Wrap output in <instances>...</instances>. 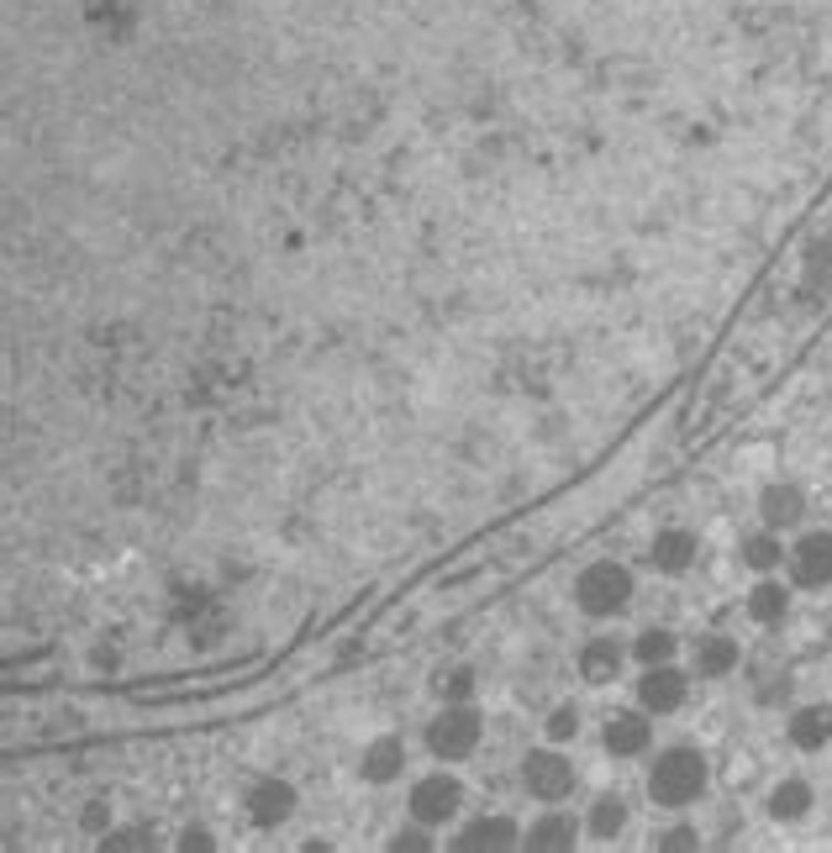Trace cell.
<instances>
[{
	"instance_id": "obj_2",
	"label": "cell",
	"mask_w": 832,
	"mask_h": 853,
	"mask_svg": "<svg viewBox=\"0 0 832 853\" xmlns=\"http://www.w3.org/2000/svg\"><path fill=\"white\" fill-rule=\"evenodd\" d=\"M479 737H485V722H479V711L469 701H449V706L432 716L428 727V748L437 758H469L479 748Z\"/></svg>"
},
{
	"instance_id": "obj_6",
	"label": "cell",
	"mask_w": 832,
	"mask_h": 853,
	"mask_svg": "<svg viewBox=\"0 0 832 853\" xmlns=\"http://www.w3.org/2000/svg\"><path fill=\"white\" fill-rule=\"evenodd\" d=\"M790 580L801 591H828L832 585V532H807L790 548Z\"/></svg>"
},
{
	"instance_id": "obj_15",
	"label": "cell",
	"mask_w": 832,
	"mask_h": 853,
	"mask_svg": "<svg viewBox=\"0 0 832 853\" xmlns=\"http://www.w3.org/2000/svg\"><path fill=\"white\" fill-rule=\"evenodd\" d=\"M759 511H764V527H796L801 521V511H807V496H801V485H769L764 490V500H759Z\"/></svg>"
},
{
	"instance_id": "obj_27",
	"label": "cell",
	"mask_w": 832,
	"mask_h": 853,
	"mask_svg": "<svg viewBox=\"0 0 832 853\" xmlns=\"http://www.w3.org/2000/svg\"><path fill=\"white\" fill-rule=\"evenodd\" d=\"M148 843H153V838H148L143 828H127V832H117V838L106 832V849H148Z\"/></svg>"
},
{
	"instance_id": "obj_17",
	"label": "cell",
	"mask_w": 832,
	"mask_h": 853,
	"mask_svg": "<svg viewBox=\"0 0 832 853\" xmlns=\"http://www.w3.org/2000/svg\"><path fill=\"white\" fill-rule=\"evenodd\" d=\"M690 564H695V538H690V532L669 527V532L653 538V569H659V574H685Z\"/></svg>"
},
{
	"instance_id": "obj_7",
	"label": "cell",
	"mask_w": 832,
	"mask_h": 853,
	"mask_svg": "<svg viewBox=\"0 0 832 853\" xmlns=\"http://www.w3.org/2000/svg\"><path fill=\"white\" fill-rule=\"evenodd\" d=\"M685 695H690V680L674 669V663H648V674L638 680V701H642V711H680L685 706Z\"/></svg>"
},
{
	"instance_id": "obj_3",
	"label": "cell",
	"mask_w": 832,
	"mask_h": 853,
	"mask_svg": "<svg viewBox=\"0 0 832 853\" xmlns=\"http://www.w3.org/2000/svg\"><path fill=\"white\" fill-rule=\"evenodd\" d=\"M633 601V574L622 564H591L580 580H574V606L585 616H617L622 606Z\"/></svg>"
},
{
	"instance_id": "obj_23",
	"label": "cell",
	"mask_w": 832,
	"mask_h": 853,
	"mask_svg": "<svg viewBox=\"0 0 832 853\" xmlns=\"http://www.w3.org/2000/svg\"><path fill=\"white\" fill-rule=\"evenodd\" d=\"M437 695H443V701H469V695H475V669H464V663L443 669V674H437Z\"/></svg>"
},
{
	"instance_id": "obj_25",
	"label": "cell",
	"mask_w": 832,
	"mask_h": 853,
	"mask_svg": "<svg viewBox=\"0 0 832 853\" xmlns=\"http://www.w3.org/2000/svg\"><path fill=\"white\" fill-rule=\"evenodd\" d=\"M653 843H659V849H695V843H701V832H695V828H669V832H659Z\"/></svg>"
},
{
	"instance_id": "obj_14",
	"label": "cell",
	"mask_w": 832,
	"mask_h": 853,
	"mask_svg": "<svg viewBox=\"0 0 832 853\" xmlns=\"http://www.w3.org/2000/svg\"><path fill=\"white\" fill-rule=\"evenodd\" d=\"M622 669V643L617 638H591L580 648V674L591 680V685H612Z\"/></svg>"
},
{
	"instance_id": "obj_9",
	"label": "cell",
	"mask_w": 832,
	"mask_h": 853,
	"mask_svg": "<svg viewBox=\"0 0 832 853\" xmlns=\"http://www.w3.org/2000/svg\"><path fill=\"white\" fill-rule=\"evenodd\" d=\"M648 743H653V722L642 711H617L606 722V754L638 758V754H648Z\"/></svg>"
},
{
	"instance_id": "obj_22",
	"label": "cell",
	"mask_w": 832,
	"mask_h": 853,
	"mask_svg": "<svg viewBox=\"0 0 832 853\" xmlns=\"http://www.w3.org/2000/svg\"><path fill=\"white\" fill-rule=\"evenodd\" d=\"M674 648H680V638H674L669 627H648V633L638 638L642 669H648V663H669V659H674Z\"/></svg>"
},
{
	"instance_id": "obj_10",
	"label": "cell",
	"mask_w": 832,
	"mask_h": 853,
	"mask_svg": "<svg viewBox=\"0 0 832 853\" xmlns=\"http://www.w3.org/2000/svg\"><path fill=\"white\" fill-rule=\"evenodd\" d=\"M364 780L369 785H390V780H401L406 775V743L401 737H375L369 748H364Z\"/></svg>"
},
{
	"instance_id": "obj_16",
	"label": "cell",
	"mask_w": 832,
	"mask_h": 853,
	"mask_svg": "<svg viewBox=\"0 0 832 853\" xmlns=\"http://www.w3.org/2000/svg\"><path fill=\"white\" fill-rule=\"evenodd\" d=\"M748 616H754L759 627L785 622V616H790V585H780V580H769V574H764L759 585L748 591Z\"/></svg>"
},
{
	"instance_id": "obj_20",
	"label": "cell",
	"mask_w": 832,
	"mask_h": 853,
	"mask_svg": "<svg viewBox=\"0 0 832 853\" xmlns=\"http://www.w3.org/2000/svg\"><path fill=\"white\" fill-rule=\"evenodd\" d=\"M811 811V785L807 780H780L775 796H769V817L775 822H801Z\"/></svg>"
},
{
	"instance_id": "obj_5",
	"label": "cell",
	"mask_w": 832,
	"mask_h": 853,
	"mask_svg": "<svg viewBox=\"0 0 832 853\" xmlns=\"http://www.w3.org/2000/svg\"><path fill=\"white\" fill-rule=\"evenodd\" d=\"M458 806H464V785L453 780V775H428V780H417V790H411V817L422 828H443Z\"/></svg>"
},
{
	"instance_id": "obj_19",
	"label": "cell",
	"mask_w": 832,
	"mask_h": 853,
	"mask_svg": "<svg viewBox=\"0 0 832 853\" xmlns=\"http://www.w3.org/2000/svg\"><path fill=\"white\" fill-rule=\"evenodd\" d=\"M522 843L527 849H574V843H580V822L553 811V817H543V822H532V832H527Z\"/></svg>"
},
{
	"instance_id": "obj_12",
	"label": "cell",
	"mask_w": 832,
	"mask_h": 853,
	"mask_svg": "<svg viewBox=\"0 0 832 853\" xmlns=\"http://www.w3.org/2000/svg\"><path fill=\"white\" fill-rule=\"evenodd\" d=\"M690 663H695L706 680H722V674L737 669V643L727 638V633H701L695 648H690Z\"/></svg>"
},
{
	"instance_id": "obj_24",
	"label": "cell",
	"mask_w": 832,
	"mask_h": 853,
	"mask_svg": "<svg viewBox=\"0 0 832 853\" xmlns=\"http://www.w3.org/2000/svg\"><path fill=\"white\" fill-rule=\"evenodd\" d=\"M574 733H580V706H570V701H564V706L548 711V737H553V743H570Z\"/></svg>"
},
{
	"instance_id": "obj_13",
	"label": "cell",
	"mask_w": 832,
	"mask_h": 853,
	"mask_svg": "<svg viewBox=\"0 0 832 853\" xmlns=\"http://www.w3.org/2000/svg\"><path fill=\"white\" fill-rule=\"evenodd\" d=\"M511 843H522L511 817H479L453 838V849H511Z\"/></svg>"
},
{
	"instance_id": "obj_26",
	"label": "cell",
	"mask_w": 832,
	"mask_h": 853,
	"mask_svg": "<svg viewBox=\"0 0 832 853\" xmlns=\"http://www.w3.org/2000/svg\"><path fill=\"white\" fill-rule=\"evenodd\" d=\"M79 828L85 832H111V811H106L100 801H90L85 806V817H79Z\"/></svg>"
},
{
	"instance_id": "obj_28",
	"label": "cell",
	"mask_w": 832,
	"mask_h": 853,
	"mask_svg": "<svg viewBox=\"0 0 832 853\" xmlns=\"http://www.w3.org/2000/svg\"><path fill=\"white\" fill-rule=\"evenodd\" d=\"M390 849H432V838L422 832V822L417 828H401L396 838H390Z\"/></svg>"
},
{
	"instance_id": "obj_1",
	"label": "cell",
	"mask_w": 832,
	"mask_h": 853,
	"mask_svg": "<svg viewBox=\"0 0 832 853\" xmlns=\"http://www.w3.org/2000/svg\"><path fill=\"white\" fill-rule=\"evenodd\" d=\"M648 796L659 806H690L706 796V758L695 754V748H664L659 764H653V775H648Z\"/></svg>"
},
{
	"instance_id": "obj_11",
	"label": "cell",
	"mask_w": 832,
	"mask_h": 853,
	"mask_svg": "<svg viewBox=\"0 0 832 853\" xmlns=\"http://www.w3.org/2000/svg\"><path fill=\"white\" fill-rule=\"evenodd\" d=\"M785 737H790V748H801V754L828 748V743H832V711L828 706H801L796 716H790Z\"/></svg>"
},
{
	"instance_id": "obj_21",
	"label": "cell",
	"mask_w": 832,
	"mask_h": 853,
	"mask_svg": "<svg viewBox=\"0 0 832 853\" xmlns=\"http://www.w3.org/2000/svg\"><path fill=\"white\" fill-rule=\"evenodd\" d=\"M743 564L759 569V574H769V569L785 564V543L775 538V527H769V532H754V538H743Z\"/></svg>"
},
{
	"instance_id": "obj_18",
	"label": "cell",
	"mask_w": 832,
	"mask_h": 853,
	"mask_svg": "<svg viewBox=\"0 0 832 853\" xmlns=\"http://www.w3.org/2000/svg\"><path fill=\"white\" fill-rule=\"evenodd\" d=\"M622 828H627V806H622V796H601V801L591 806V817H585V832H591L595 843H617Z\"/></svg>"
},
{
	"instance_id": "obj_8",
	"label": "cell",
	"mask_w": 832,
	"mask_h": 853,
	"mask_svg": "<svg viewBox=\"0 0 832 853\" xmlns=\"http://www.w3.org/2000/svg\"><path fill=\"white\" fill-rule=\"evenodd\" d=\"M242 811H248L253 828H280L290 811H295V790L285 780H263V785H253V796L242 801Z\"/></svg>"
},
{
	"instance_id": "obj_4",
	"label": "cell",
	"mask_w": 832,
	"mask_h": 853,
	"mask_svg": "<svg viewBox=\"0 0 832 853\" xmlns=\"http://www.w3.org/2000/svg\"><path fill=\"white\" fill-rule=\"evenodd\" d=\"M522 785L538 801H564L574 790V764L564 754H553V748H532L522 758Z\"/></svg>"
}]
</instances>
